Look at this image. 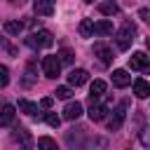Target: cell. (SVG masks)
Returning a JSON list of instances; mask_svg holds the SVG:
<instances>
[{
  "mask_svg": "<svg viewBox=\"0 0 150 150\" xmlns=\"http://www.w3.org/2000/svg\"><path fill=\"white\" fill-rule=\"evenodd\" d=\"M56 56H59V61H61V63H73V56H75V54H73V49H70V47H63Z\"/></svg>",
  "mask_w": 150,
  "mask_h": 150,
  "instance_id": "44dd1931",
  "label": "cell"
},
{
  "mask_svg": "<svg viewBox=\"0 0 150 150\" xmlns=\"http://www.w3.org/2000/svg\"><path fill=\"white\" fill-rule=\"evenodd\" d=\"M0 47H7V45H5V40H2V38H0Z\"/></svg>",
  "mask_w": 150,
  "mask_h": 150,
  "instance_id": "4dcf8cb0",
  "label": "cell"
},
{
  "mask_svg": "<svg viewBox=\"0 0 150 150\" xmlns=\"http://www.w3.org/2000/svg\"><path fill=\"white\" fill-rule=\"evenodd\" d=\"M87 80H89V73H87L84 68H73V70L68 73V82H70L73 87H82Z\"/></svg>",
  "mask_w": 150,
  "mask_h": 150,
  "instance_id": "9c48e42d",
  "label": "cell"
},
{
  "mask_svg": "<svg viewBox=\"0 0 150 150\" xmlns=\"http://www.w3.org/2000/svg\"><path fill=\"white\" fill-rule=\"evenodd\" d=\"M54 7H56V0H35L33 2V9L38 16H52Z\"/></svg>",
  "mask_w": 150,
  "mask_h": 150,
  "instance_id": "8992f818",
  "label": "cell"
},
{
  "mask_svg": "<svg viewBox=\"0 0 150 150\" xmlns=\"http://www.w3.org/2000/svg\"><path fill=\"white\" fill-rule=\"evenodd\" d=\"M112 84H115V87H120V89H124V87H129V84H131V75H129L127 70L117 68V70H112Z\"/></svg>",
  "mask_w": 150,
  "mask_h": 150,
  "instance_id": "30bf717a",
  "label": "cell"
},
{
  "mask_svg": "<svg viewBox=\"0 0 150 150\" xmlns=\"http://www.w3.org/2000/svg\"><path fill=\"white\" fill-rule=\"evenodd\" d=\"M94 33L96 35H112V23L108 19H101V21L94 23Z\"/></svg>",
  "mask_w": 150,
  "mask_h": 150,
  "instance_id": "9a60e30c",
  "label": "cell"
},
{
  "mask_svg": "<svg viewBox=\"0 0 150 150\" xmlns=\"http://www.w3.org/2000/svg\"><path fill=\"white\" fill-rule=\"evenodd\" d=\"M84 2H94V0H84Z\"/></svg>",
  "mask_w": 150,
  "mask_h": 150,
  "instance_id": "1f68e13d",
  "label": "cell"
},
{
  "mask_svg": "<svg viewBox=\"0 0 150 150\" xmlns=\"http://www.w3.org/2000/svg\"><path fill=\"white\" fill-rule=\"evenodd\" d=\"M35 82V61H28V66H26V80H23V84H33Z\"/></svg>",
  "mask_w": 150,
  "mask_h": 150,
  "instance_id": "7402d4cb",
  "label": "cell"
},
{
  "mask_svg": "<svg viewBox=\"0 0 150 150\" xmlns=\"http://www.w3.org/2000/svg\"><path fill=\"white\" fill-rule=\"evenodd\" d=\"M19 110L26 112V115H33V117L38 115V105H35L33 101H28V98H21V101H19Z\"/></svg>",
  "mask_w": 150,
  "mask_h": 150,
  "instance_id": "ac0fdd59",
  "label": "cell"
},
{
  "mask_svg": "<svg viewBox=\"0 0 150 150\" xmlns=\"http://www.w3.org/2000/svg\"><path fill=\"white\" fill-rule=\"evenodd\" d=\"M124 117H127V103H120V105L115 108L112 120L108 122V129H110V131H120L122 124H124Z\"/></svg>",
  "mask_w": 150,
  "mask_h": 150,
  "instance_id": "5b68a950",
  "label": "cell"
},
{
  "mask_svg": "<svg viewBox=\"0 0 150 150\" xmlns=\"http://www.w3.org/2000/svg\"><path fill=\"white\" fill-rule=\"evenodd\" d=\"M98 12H101V14H105V16H115V14L120 12V7H117V2L105 0V2H101V5H98Z\"/></svg>",
  "mask_w": 150,
  "mask_h": 150,
  "instance_id": "2e32d148",
  "label": "cell"
},
{
  "mask_svg": "<svg viewBox=\"0 0 150 150\" xmlns=\"http://www.w3.org/2000/svg\"><path fill=\"white\" fill-rule=\"evenodd\" d=\"M42 73H45V77H49V80L59 77V73H61V61H59V56H45V59H42Z\"/></svg>",
  "mask_w": 150,
  "mask_h": 150,
  "instance_id": "3957f363",
  "label": "cell"
},
{
  "mask_svg": "<svg viewBox=\"0 0 150 150\" xmlns=\"http://www.w3.org/2000/svg\"><path fill=\"white\" fill-rule=\"evenodd\" d=\"M26 45L33 47V49H42V47H52L54 45V35L49 30H38V33H30L26 38Z\"/></svg>",
  "mask_w": 150,
  "mask_h": 150,
  "instance_id": "6da1fadb",
  "label": "cell"
},
{
  "mask_svg": "<svg viewBox=\"0 0 150 150\" xmlns=\"http://www.w3.org/2000/svg\"><path fill=\"white\" fill-rule=\"evenodd\" d=\"M94 54L101 59V63H103V66L112 63V59H115V56H112V49H110L108 45H103V42H96V45H94Z\"/></svg>",
  "mask_w": 150,
  "mask_h": 150,
  "instance_id": "ba28073f",
  "label": "cell"
},
{
  "mask_svg": "<svg viewBox=\"0 0 150 150\" xmlns=\"http://www.w3.org/2000/svg\"><path fill=\"white\" fill-rule=\"evenodd\" d=\"M148 14H150V12H148V9H145V7H143V9H141V12H138V16H141V19H143V21H148Z\"/></svg>",
  "mask_w": 150,
  "mask_h": 150,
  "instance_id": "83f0119b",
  "label": "cell"
},
{
  "mask_svg": "<svg viewBox=\"0 0 150 150\" xmlns=\"http://www.w3.org/2000/svg\"><path fill=\"white\" fill-rule=\"evenodd\" d=\"M80 115H82V103L80 101H70L63 108V120H77Z\"/></svg>",
  "mask_w": 150,
  "mask_h": 150,
  "instance_id": "8fae6325",
  "label": "cell"
},
{
  "mask_svg": "<svg viewBox=\"0 0 150 150\" xmlns=\"http://www.w3.org/2000/svg\"><path fill=\"white\" fill-rule=\"evenodd\" d=\"M134 94H136L138 98H148V96H150V84H148L143 77L134 80Z\"/></svg>",
  "mask_w": 150,
  "mask_h": 150,
  "instance_id": "4fadbf2b",
  "label": "cell"
},
{
  "mask_svg": "<svg viewBox=\"0 0 150 150\" xmlns=\"http://www.w3.org/2000/svg\"><path fill=\"white\" fill-rule=\"evenodd\" d=\"M80 35L82 38H91L94 35V21L91 19H82L80 21Z\"/></svg>",
  "mask_w": 150,
  "mask_h": 150,
  "instance_id": "d6986e66",
  "label": "cell"
},
{
  "mask_svg": "<svg viewBox=\"0 0 150 150\" xmlns=\"http://www.w3.org/2000/svg\"><path fill=\"white\" fill-rule=\"evenodd\" d=\"M9 2H12V5H16V2H19V5H21V2H23V0H9Z\"/></svg>",
  "mask_w": 150,
  "mask_h": 150,
  "instance_id": "f546056e",
  "label": "cell"
},
{
  "mask_svg": "<svg viewBox=\"0 0 150 150\" xmlns=\"http://www.w3.org/2000/svg\"><path fill=\"white\" fill-rule=\"evenodd\" d=\"M14 141H19L23 148H30V145H33L30 134H28V129H26V127H16V131H14Z\"/></svg>",
  "mask_w": 150,
  "mask_h": 150,
  "instance_id": "5bb4252c",
  "label": "cell"
},
{
  "mask_svg": "<svg viewBox=\"0 0 150 150\" xmlns=\"http://www.w3.org/2000/svg\"><path fill=\"white\" fill-rule=\"evenodd\" d=\"M141 141H143V145H148V143H150V138H148V131H145V129H143V134H141Z\"/></svg>",
  "mask_w": 150,
  "mask_h": 150,
  "instance_id": "f1b7e54d",
  "label": "cell"
},
{
  "mask_svg": "<svg viewBox=\"0 0 150 150\" xmlns=\"http://www.w3.org/2000/svg\"><path fill=\"white\" fill-rule=\"evenodd\" d=\"M38 148H47V150H56V141L49 138V136H42L38 138Z\"/></svg>",
  "mask_w": 150,
  "mask_h": 150,
  "instance_id": "603a6c76",
  "label": "cell"
},
{
  "mask_svg": "<svg viewBox=\"0 0 150 150\" xmlns=\"http://www.w3.org/2000/svg\"><path fill=\"white\" fill-rule=\"evenodd\" d=\"M129 66H131V70H145L150 66V56L145 52H136V54H131Z\"/></svg>",
  "mask_w": 150,
  "mask_h": 150,
  "instance_id": "52a82bcc",
  "label": "cell"
},
{
  "mask_svg": "<svg viewBox=\"0 0 150 150\" xmlns=\"http://www.w3.org/2000/svg\"><path fill=\"white\" fill-rule=\"evenodd\" d=\"M45 122H47L49 127H54V129H56V127L61 124V117H59L56 112H47V115H45Z\"/></svg>",
  "mask_w": 150,
  "mask_h": 150,
  "instance_id": "d4e9b609",
  "label": "cell"
},
{
  "mask_svg": "<svg viewBox=\"0 0 150 150\" xmlns=\"http://www.w3.org/2000/svg\"><path fill=\"white\" fill-rule=\"evenodd\" d=\"M23 30V23L21 21H5V33L7 35H19Z\"/></svg>",
  "mask_w": 150,
  "mask_h": 150,
  "instance_id": "ffe728a7",
  "label": "cell"
},
{
  "mask_svg": "<svg viewBox=\"0 0 150 150\" xmlns=\"http://www.w3.org/2000/svg\"><path fill=\"white\" fill-rule=\"evenodd\" d=\"M89 103H91V108H89V120H91V122H103V120H105V112H108V105L96 103V96H89Z\"/></svg>",
  "mask_w": 150,
  "mask_h": 150,
  "instance_id": "277c9868",
  "label": "cell"
},
{
  "mask_svg": "<svg viewBox=\"0 0 150 150\" xmlns=\"http://www.w3.org/2000/svg\"><path fill=\"white\" fill-rule=\"evenodd\" d=\"M54 94H56V98H70L73 96V89L70 87H56Z\"/></svg>",
  "mask_w": 150,
  "mask_h": 150,
  "instance_id": "484cf974",
  "label": "cell"
},
{
  "mask_svg": "<svg viewBox=\"0 0 150 150\" xmlns=\"http://www.w3.org/2000/svg\"><path fill=\"white\" fill-rule=\"evenodd\" d=\"M134 35H136V28L127 21V23H122V28L117 30V47L124 52V49H129L131 47V42H134Z\"/></svg>",
  "mask_w": 150,
  "mask_h": 150,
  "instance_id": "7a4b0ae2",
  "label": "cell"
},
{
  "mask_svg": "<svg viewBox=\"0 0 150 150\" xmlns=\"http://www.w3.org/2000/svg\"><path fill=\"white\" fill-rule=\"evenodd\" d=\"M105 89H108V84H105L103 80H94V82H91V87H89V96L101 98V96L105 94Z\"/></svg>",
  "mask_w": 150,
  "mask_h": 150,
  "instance_id": "e0dca14e",
  "label": "cell"
},
{
  "mask_svg": "<svg viewBox=\"0 0 150 150\" xmlns=\"http://www.w3.org/2000/svg\"><path fill=\"white\" fill-rule=\"evenodd\" d=\"M7 84H9V68L0 63V89L7 87Z\"/></svg>",
  "mask_w": 150,
  "mask_h": 150,
  "instance_id": "cb8c5ba5",
  "label": "cell"
},
{
  "mask_svg": "<svg viewBox=\"0 0 150 150\" xmlns=\"http://www.w3.org/2000/svg\"><path fill=\"white\" fill-rule=\"evenodd\" d=\"M14 115H16L14 105H2L0 108V127H9L14 122Z\"/></svg>",
  "mask_w": 150,
  "mask_h": 150,
  "instance_id": "7c38bea8",
  "label": "cell"
},
{
  "mask_svg": "<svg viewBox=\"0 0 150 150\" xmlns=\"http://www.w3.org/2000/svg\"><path fill=\"white\" fill-rule=\"evenodd\" d=\"M40 103H42V108H52V103H54V98H52V96H45V98H42Z\"/></svg>",
  "mask_w": 150,
  "mask_h": 150,
  "instance_id": "4316f807",
  "label": "cell"
}]
</instances>
